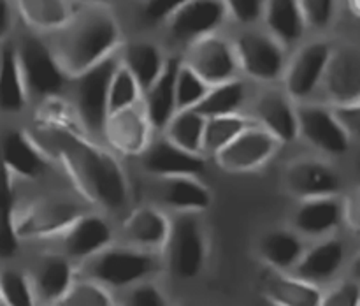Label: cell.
Returning a JSON list of instances; mask_svg holds the SVG:
<instances>
[{"label": "cell", "mask_w": 360, "mask_h": 306, "mask_svg": "<svg viewBox=\"0 0 360 306\" xmlns=\"http://www.w3.org/2000/svg\"><path fill=\"white\" fill-rule=\"evenodd\" d=\"M48 158L62 167L83 199L109 213L130 203V183L122 164L97 139L56 113H46L28 130Z\"/></svg>", "instance_id": "cell-1"}, {"label": "cell", "mask_w": 360, "mask_h": 306, "mask_svg": "<svg viewBox=\"0 0 360 306\" xmlns=\"http://www.w3.org/2000/svg\"><path fill=\"white\" fill-rule=\"evenodd\" d=\"M120 41L122 30L116 18L104 7L91 6L55 30L49 48L63 72L77 77L112 56Z\"/></svg>", "instance_id": "cell-2"}, {"label": "cell", "mask_w": 360, "mask_h": 306, "mask_svg": "<svg viewBox=\"0 0 360 306\" xmlns=\"http://www.w3.org/2000/svg\"><path fill=\"white\" fill-rule=\"evenodd\" d=\"M160 257L136 246H109L97 255L83 260L81 278H88L104 287H134L158 273Z\"/></svg>", "instance_id": "cell-3"}, {"label": "cell", "mask_w": 360, "mask_h": 306, "mask_svg": "<svg viewBox=\"0 0 360 306\" xmlns=\"http://www.w3.org/2000/svg\"><path fill=\"white\" fill-rule=\"evenodd\" d=\"M120 67L118 58L109 56L86 72L72 77L74 109L77 125L94 139H104L105 122L109 118V90Z\"/></svg>", "instance_id": "cell-4"}, {"label": "cell", "mask_w": 360, "mask_h": 306, "mask_svg": "<svg viewBox=\"0 0 360 306\" xmlns=\"http://www.w3.org/2000/svg\"><path fill=\"white\" fill-rule=\"evenodd\" d=\"M164 250L165 264L174 276H199L207 259V232L200 213H176Z\"/></svg>", "instance_id": "cell-5"}, {"label": "cell", "mask_w": 360, "mask_h": 306, "mask_svg": "<svg viewBox=\"0 0 360 306\" xmlns=\"http://www.w3.org/2000/svg\"><path fill=\"white\" fill-rule=\"evenodd\" d=\"M16 48L27 79L28 95L39 98L56 97L65 84L67 74L53 55L51 48L35 37H23Z\"/></svg>", "instance_id": "cell-6"}, {"label": "cell", "mask_w": 360, "mask_h": 306, "mask_svg": "<svg viewBox=\"0 0 360 306\" xmlns=\"http://www.w3.org/2000/svg\"><path fill=\"white\" fill-rule=\"evenodd\" d=\"M299 137L327 155H345L350 148L354 136L336 109L320 104H304L297 108Z\"/></svg>", "instance_id": "cell-7"}, {"label": "cell", "mask_w": 360, "mask_h": 306, "mask_svg": "<svg viewBox=\"0 0 360 306\" xmlns=\"http://www.w3.org/2000/svg\"><path fill=\"white\" fill-rule=\"evenodd\" d=\"M81 208L69 199H42L16 217V229L21 239H46L62 236L77 218Z\"/></svg>", "instance_id": "cell-8"}, {"label": "cell", "mask_w": 360, "mask_h": 306, "mask_svg": "<svg viewBox=\"0 0 360 306\" xmlns=\"http://www.w3.org/2000/svg\"><path fill=\"white\" fill-rule=\"evenodd\" d=\"M281 143L259 123L245 130L225 150L214 157V162L227 172L257 171L271 160L280 150Z\"/></svg>", "instance_id": "cell-9"}, {"label": "cell", "mask_w": 360, "mask_h": 306, "mask_svg": "<svg viewBox=\"0 0 360 306\" xmlns=\"http://www.w3.org/2000/svg\"><path fill=\"white\" fill-rule=\"evenodd\" d=\"M229 14L225 0H190L167 20L169 35L176 42L192 46L214 35Z\"/></svg>", "instance_id": "cell-10"}, {"label": "cell", "mask_w": 360, "mask_h": 306, "mask_svg": "<svg viewBox=\"0 0 360 306\" xmlns=\"http://www.w3.org/2000/svg\"><path fill=\"white\" fill-rule=\"evenodd\" d=\"M151 125L144 104L109 115L104 129L108 146L123 157H141L151 144Z\"/></svg>", "instance_id": "cell-11"}, {"label": "cell", "mask_w": 360, "mask_h": 306, "mask_svg": "<svg viewBox=\"0 0 360 306\" xmlns=\"http://www.w3.org/2000/svg\"><path fill=\"white\" fill-rule=\"evenodd\" d=\"M285 186L299 200L334 197L341 190V176L336 169L319 158H295L283 174Z\"/></svg>", "instance_id": "cell-12"}, {"label": "cell", "mask_w": 360, "mask_h": 306, "mask_svg": "<svg viewBox=\"0 0 360 306\" xmlns=\"http://www.w3.org/2000/svg\"><path fill=\"white\" fill-rule=\"evenodd\" d=\"M185 63L192 67L210 87L232 81L239 69L236 46H231L217 35L193 42L186 53Z\"/></svg>", "instance_id": "cell-13"}, {"label": "cell", "mask_w": 360, "mask_h": 306, "mask_svg": "<svg viewBox=\"0 0 360 306\" xmlns=\"http://www.w3.org/2000/svg\"><path fill=\"white\" fill-rule=\"evenodd\" d=\"M236 53L239 67L253 79L274 81L283 72V48L273 35L246 32L238 37Z\"/></svg>", "instance_id": "cell-14"}, {"label": "cell", "mask_w": 360, "mask_h": 306, "mask_svg": "<svg viewBox=\"0 0 360 306\" xmlns=\"http://www.w3.org/2000/svg\"><path fill=\"white\" fill-rule=\"evenodd\" d=\"M148 193L153 196L158 208H169L176 213H202L213 203L211 190L197 176L153 178V185Z\"/></svg>", "instance_id": "cell-15"}, {"label": "cell", "mask_w": 360, "mask_h": 306, "mask_svg": "<svg viewBox=\"0 0 360 306\" xmlns=\"http://www.w3.org/2000/svg\"><path fill=\"white\" fill-rule=\"evenodd\" d=\"M326 91L336 108L360 102V44H343L333 49L323 77Z\"/></svg>", "instance_id": "cell-16"}, {"label": "cell", "mask_w": 360, "mask_h": 306, "mask_svg": "<svg viewBox=\"0 0 360 306\" xmlns=\"http://www.w3.org/2000/svg\"><path fill=\"white\" fill-rule=\"evenodd\" d=\"M333 48L329 42L316 41L306 44L292 60L285 74V88L294 101H302L315 91L326 77Z\"/></svg>", "instance_id": "cell-17"}, {"label": "cell", "mask_w": 360, "mask_h": 306, "mask_svg": "<svg viewBox=\"0 0 360 306\" xmlns=\"http://www.w3.org/2000/svg\"><path fill=\"white\" fill-rule=\"evenodd\" d=\"M204 157L206 155L190 153L164 137L151 143L139 158L143 171L153 178H167V176H197L199 178L206 171Z\"/></svg>", "instance_id": "cell-18"}, {"label": "cell", "mask_w": 360, "mask_h": 306, "mask_svg": "<svg viewBox=\"0 0 360 306\" xmlns=\"http://www.w3.org/2000/svg\"><path fill=\"white\" fill-rule=\"evenodd\" d=\"M58 238L60 253L70 260H86L111 246L112 229L101 215H81Z\"/></svg>", "instance_id": "cell-19"}, {"label": "cell", "mask_w": 360, "mask_h": 306, "mask_svg": "<svg viewBox=\"0 0 360 306\" xmlns=\"http://www.w3.org/2000/svg\"><path fill=\"white\" fill-rule=\"evenodd\" d=\"M171 225L172 218H169L162 208L148 204L136 208L123 218L122 232L130 246L155 252L165 248Z\"/></svg>", "instance_id": "cell-20"}, {"label": "cell", "mask_w": 360, "mask_h": 306, "mask_svg": "<svg viewBox=\"0 0 360 306\" xmlns=\"http://www.w3.org/2000/svg\"><path fill=\"white\" fill-rule=\"evenodd\" d=\"M294 98L278 90H267L259 95L253 106L255 123L273 134L281 144L299 137V113Z\"/></svg>", "instance_id": "cell-21"}, {"label": "cell", "mask_w": 360, "mask_h": 306, "mask_svg": "<svg viewBox=\"0 0 360 306\" xmlns=\"http://www.w3.org/2000/svg\"><path fill=\"white\" fill-rule=\"evenodd\" d=\"M2 155L7 176L20 179H37L51 162L27 130L4 134Z\"/></svg>", "instance_id": "cell-22"}, {"label": "cell", "mask_w": 360, "mask_h": 306, "mask_svg": "<svg viewBox=\"0 0 360 306\" xmlns=\"http://www.w3.org/2000/svg\"><path fill=\"white\" fill-rule=\"evenodd\" d=\"M262 292L267 301L278 306H320L323 294L311 281L269 269L262 276Z\"/></svg>", "instance_id": "cell-23"}, {"label": "cell", "mask_w": 360, "mask_h": 306, "mask_svg": "<svg viewBox=\"0 0 360 306\" xmlns=\"http://www.w3.org/2000/svg\"><path fill=\"white\" fill-rule=\"evenodd\" d=\"M181 63L176 58L167 60L162 76L144 91L143 104L148 113L153 130L164 132L167 129L169 122L174 118L178 113V104H176V79Z\"/></svg>", "instance_id": "cell-24"}, {"label": "cell", "mask_w": 360, "mask_h": 306, "mask_svg": "<svg viewBox=\"0 0 360 306\" xmlns=\"http://www.w3.org/2000/svg\"><path fill=\"white\" fill-rule=\"evenodd\" d=\"M341 222H345V204L338 196L301 200L292 217L294 227L306 236H326Z\"/></svg>", "instance_id": "cell-25"}, {"label": "cell", "mask_w": 360, "mask_h": 306, "mask_svg": "<svg viewBox=\"0 0 360 306\" xmlns=\"http://www.w3.org/2000/svg\"><path fill=\"white\" fill-rule=\"evenodd\" d=\"M345 262V245L340 239H326L306 250L294 267L295 276L311 283L326 281L341 269Z\"/></svg>", "instance_id": "cell-26"}, {"label": "cell", "mask_w": 360, "mask_h": 306, "mask_svg": "<svg viewBox=\"0 0 360 306\" xmlns=\"http://www.w3.org/2000/svg\"><path fill=\"white\" fill-rule=\"evenodd\" d=\"M74 281L76 278H74L72 264L67 255L48 253L39 260L34 274V287L44 301L55 305L67 294Z\"/></svg>", "instance_id": "cell-27"}, {"label": "cell", "mask_w": 360, "mask_h": 306, "mask_svg": "<svg viewBox=\"0 0 360 306\" xmlns=\"http://www.w3.org/2000/svg\"><path fill=\"white\" fill-rule=\"evenodd\" d=\"M0 67V106L7 115H16L23 111L30 97L16 46L4 44Z\"/></svg>", "instance_id": "cell-28"}, {"label": "cell", "mask_w": 360, "mask_h": 306, "mask_svg": "<svg viewBox=\"0 0 360 306\" xmlns=\"http://www.w3.org/2000/svg\"><path fill=\"white\" fill-rule=\"evenodd\" d=\"M123 65L132 72L143 91H146L164 72L167 60H164L158 46L146 41L129 42L123 49Z\"/></svg>", "instance_id": "cell-29"}, {"label": "cell", "mask_w": 360, "mask_h": 306, "mask_svg": "<svg viewBox=\"0 0 360 306\" xmlns=\"http://www.w3.org/2000/svg\"><path fill=\"white\" fill-rule=\"evenodd\" d=\"M259 253L271 269L287 271L297 266L304 255V248L295 232L278 229L264 236L259 245Z\"/></svg>", "instance_id": "cell-30"}, {"label": "cell", "mask_w": 360, "mask_h": 306, "mask_svg": "<svg viewBox=\"0 0 360 306\" xmlns=\"http://www.w3.org/2000/svg\"><path fill=\"white\" fill-rule=\"evenodd\" d=\"M266 21L271 34L283 44H292L306 27L299 0H267Z\"/></svg>", "instance_id": "cell-31"}, {"label": "cell", "mask_w": 360, "mask_h": 306, "mask_svg": "<svg viewBox=\"0 0 360 306\" xmlns=\"http://www.w3.org/2000/svg\"><path fill=\"white\" fill-rule=\"evenodd\" d=\"M18 11L30 27L58 30L74 18L69 0H16Z\"/></svg>", "instance_id": "cell-32"}, {"label": "cell", "mask_w": 360, "mask_h": 306, "mask_svg": "<svg viewBox=\"0 0 360 306\" xmlns=\"http://www.w3.org/2000/svg\"><path fill=\"white\" fill-rule=\"evenodd\" d=\"M207 118L200 115L197 109L188 111H178L174 118L169 122L167 129L164 130V137L171 143L178 144L183 150L190 153L204 155V132H206Z\"/></svg>", "instance_id": "cell-33"}, {"label": "cell", "mask_w": 360, "mask_h": 306, "mask_svg": "<svg viewBox=\"0 0 360 306\" xmlns=\"http://www.w3.org/2000/svg\"><path fill=\"white\" fill-rule=\"evenodd\" d=\"M253 122L243 115H227L207 118L206 132H204V155L217 157L221 150L238 139Z\"/></svg>", "instance_id": "cell-34"}, {"label": "cell", "mask_w": 360, "mask_h": 306, "mask_svg": "<svg viewBox=\"0 0 360 306\" xmlns=\"http://www.w3.org/2000/svg\"><path fill=\"white\" fill-rule=\"evenodd\" d=\"M246 98L245 83L238 79L227 81V83L211 87L210 94L206 95L202 102L197 106V111L206 118H214V116H227L238 115L243 102Z\"/></svg>", "instance_id": "cell-35"}, {"label": "cell", "mask_w": 360, "mask_h": 306, "mask_svg": "<svg viewBox=\"0 0 360 306\" xmlns=\"http://www.w3.org/2000/svg\"><path fill=\"white\" fill-rule=\"evenodd\" d=\"M143 95V88L132 76V72L123 63H120L112 77L111 90H109V115L141 104Z\"/></svg>", "instance_id": "cell-36"}, {"label": "cell", "mask_w": 360, "mask_h": 306, "mask_svg": "<svg viewBox=\"0 0 360 306\" xmlns=\"http://www.w3.org/2000/svg\"><path fill=\"white\" fill-rule=\"evenodd\" d=\"M211 87L186 63H181L176 79V104L178 111L195 109L210 94Z\"/></svg>", "instance_id": "cell-37"}, {"label": "cell", "mask_w": 360, "mask_h": 306, "mask_svg": "<svg viewBox=\"0 0 360 306\" xmlns=\"http://www.w3.org/2000/svg\"><path fill=\"white\" fill-rule=\"evenodd\" d=\"M53 306H112V299L108 287L88 278H79Z\"/></svg>", "instance_id": "cell-38"}, {"label": "cell", "mask_w": 360, "mask_h": 306, "mask_svg": "<svg viewBox=\"0 0 360 306\" xmlns=\"http://www.w3.org/2000/svg\"><path fill=\"white\" fill-rule=\"evenodd\" d=\"M0 295L4 306H35V287L23 273L4 269L0 274Z\"/></svg>", "instance_id": "cell-39"}, {"label": "cell", "mask_w": 360, "mask_h": 306, "mask_svg": "<svg viewBox=\"0 0 360 306\" xmlns=\"http://www.w3.org/2000/svg\"><path fill=\"white\" fill-rule=\"evenodd\" d=\"M122 306H167L164 292L151 281H141L129 288Z\"/></svg>", "instance_id": "cell-40"}, {"label": "cell", "mask_w": 360, "mask_h": 306, "mask_svg": "<svg viewBox=\"0 0 360 306\" xmlns=\"http://www.w3.org/2000/svg\"><path fill=\"white\" fill-rule=\"evenodd\" d=\"M306 25L313 28H326L336 13V0H299Z\"/></svg>", "instance_id": "cell-41"}, {"label": "cell", "mask_w": 360, "mask_h": 306, "mask_svg": "<svg viewBox=\"0 0 360 306\" xmlns=\"http://www.w3.org/2000/svg\"><path fill=\"white\" fill-rule=\"evenodd\" d=\"M320 306H360V283L345 280L323 294Z\"/></svg>", "instance_id": "cell-42"}, {"label": "cell", "mask_w": 360, "mask_h": 306, "mask_svg": "<svg viewBox=\"0 0 360 306\" xmlns=\"http://www.w3.org/2000/svg\"><path fill=\"white\" fill-rule=\"evenodd\" d=\"M186 2H190V0H144L143 14L151 23L167 21Z\"/></svg>", "instance_id": "cell-43"}, {"label": "cell", "mask_w": 360, "mask_h": 306, "mask_svg": "<svg viewBox=\"0 0 360 306\" xmlns=\"http://www.w3.org/2000/svg\"><path fill=\"white\" fill-rule=\"evenodd\" d=\"M229 13L241 23H253L266 11L264 0H225Z\"/></svg>", "instance_id": "cell-44"}, {"label": "cell", "mask_w": 360, "mask_h": 306, "mask_svg": "<svg viewBox=\"0 0 360 306\" xmlns=\"http://www.w3.org/2000/svg\"><path fill=\"white\" fill-rule=\"evenodd\" d=\"M345 222L352 231L360 234V186H355L343 199Z\"/></svg>", "instance_id": "cell-45"}, {"label": "cell", "mask_w": 360, "mask_h": 306, "mask_svg": "<svg viewBox=\"0 0 360 306\" xmlns=\"http://www.w3.org/2000/svg\"><path fill=\"white\" fill-rule=\"evenodd\" d=\"M347 129L354 137H360V102L354 106H345V108H334Z\"/></svg>", "instance_id": "cell-46"}, {"label": "cell", "mask_w": 360, "mask_h": 306, "mask_svg": "<svg viewBox=\"0 0 360 306\" xmlns=\"http://www.w3.org/2000/svg\"><path fill=\"white\" fill-rule=\"evenodd\" d=\"M13 11L14 7L11 6L9 0H2V4H0V35H2L4 41H6L11 27H13V21H14Z\"/></svg>", "instance_id": "cell-47"}, {"label": "cell", "mask_w": 360, "mask_h": 306, "mask_svg": "<svg viewBox=\"0 0 360 306\" xmlns=\"http://www.w3.org/2000/svg\"><path fill=\"white\" fill-rule=\"evenodd\" d=\"M348 6H350L352 13L360 18V0H348Z\"/></svg>", "instance_id": "cell-48"}, {"label": "cell", "mask_w": 360, "mask_h": 306, "mask_svg": "<svg viewBox=\"0 0 360 306\" xmlns=\"http://www.w3.org/2000/svg\"><path fill=\"white\" fill-rule=\"evenodd\" d=\"M354 274L360 280V255L355 259V262H354Z\"/></svg>", "instance_id": "cell-49"}, {"label": "cell", "mask_w": 360, "mask_h": 306, "mask_svg": "<svg viewBox=\"0 0 360 306\" xmlns=\"http://www.w3.org/2000/svg\"><path fill=\"white\" fill-rule=\"evenodd\" d=\"M84 2H90V4H98V6H101V4L108 2V0H84Z\"/></svg>", "instance_id": "cell-50"}, {"label": "cell", "mask_w": 360, "mask_h": 306, "mask_svg": "<svg viewBox=\"0 0 360 306\" xmlns=\"http://www.w3.org/2000/svg\"><path fill=\"white\" fill-rule=\"evenodd\" d=\"M264 306H278V305H274V302H271V301H267V302H266V305H264Z\"/></svg>", "instance_id": "cell-51"}, {"label": "cell", "mask_w": 360, "mask_h": 306, "mask_svg": "<svg viewBox=\"0 0 360 306\" xmlns=\"http://www.w3.org/2000/svg\"><path fill=\"white\" fill-rule=\"evenodd\" d=\"M2 306H4V305H2Z\"/></svg>", "instance_id": "cell-52"}]
</instances>
